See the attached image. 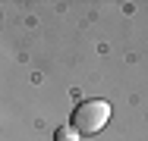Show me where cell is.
Listing matches in <instances>:
<instances>
[{"mask_svg":"<svg viewBox=\"0 0 148 141\" xmlns=\"http://www.w3.org/2000/svg\"><path fill=\"white\" fill-rule=\"evenodd\" d=\"M110 119V104L107 100H85L73 110V122L69 129L76 135H98Z\"/></svg>","mask_w":148,"mask_h":141,"instance_id":"1","label":"cell"},{"mask_svg":"<svg viewBox=\"0 0 148 141\" xmlns=\"http://www.w3.org/2000/svg\"><path fill=\"white\" fill-rule=\"evenodd\" d=\"M54 141H79V135L69 129V125H63V129H57V135H54Z\"/></svg>","mask_w":148,"mask_h":141,"instance_id":"2","label":"cell"}]
</instances>
